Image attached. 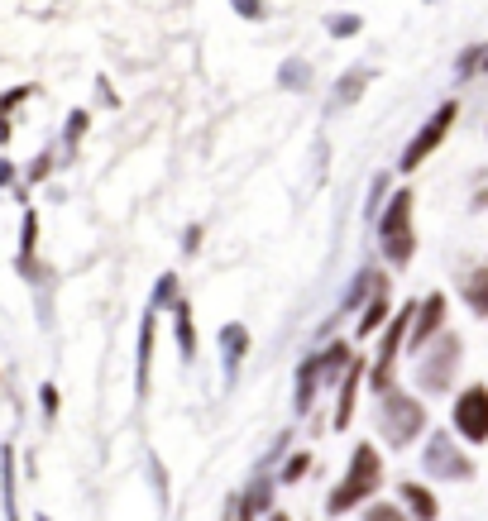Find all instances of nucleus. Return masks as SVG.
I'll list each match as a JSON object with an SVG mask.
<instances>
[{
	"label": "nucleus",
	"instance_id": "9",
	"mask_svg": "<svg viewBox=\"0 0 488 521\" xmlns=\"http://www.w3.org/2000/svg\"><path fill=\"white\" fill-rule=\"evenodd\" d=\"M402 502L412 507V517L417 521H436L441 512H436V498H431V488H422V483H402Z\"/></svg>",
	"mask_w": 488,
	"mask_h": 521
},
{
	"label": "nucleus",
	"instance_id": "3",
	"mask_svg": "<svg viewBox=\"0 0 488 521\" xmlns=\"http://www.w3.org/2000/svg\"><path fill=\"white\" fill-rule=\"evenodd\" d=\"M426 426V407L417 397H407L398 388H383V431L393 445H412Z\"/></svg>",
	"mask_w": 488,
	"mask_h": 521
},
{
	"label": "nucleus",
	"instance_id": "18",
	"mask_svg": "<svg viewBox=\"0 0 488 521\" xmlns=\"http://www.w3.org/2000/svg\"><path fill=\"white\" fill-rule=\"evenodd\" d=\"M307 469H311V455H292L288 469H283V478H288V483H297V478L307 474Z\"/></svg>",
	"mask_w": 488,
	"mask_h": 521
},
{
	"label": "nucleus",
	"instance_id": "2",
	"mask_svg": "<svg viewBox=\"0 0 488 521\" xmlns=\"http://www.w3.org/2000/svg\"><path fill=\"white\" fill-rule=\"evenodd\" d=\"M378 239H383V254L388 263H407L417 239H412V192H398L383 211V225H378Z\"/></svg>",
	"mask_w": 488,
	"mask_h": 521
},
{
	"label": "nucleus",
	"instance_id": "24",
	"mask_svg": "<svg viewBox=\"0 0 488 521\" xmlns=\"http://www.w3.org/2000/svg\"><path fill=\"white\" fill-rule=\"evenodd\" d=\"M355 29H359L355 15H350V20H331V34H355Z\"/></svg>",
	"mask_w": 488,
	"mask_h": 521
},
{
	"label": "nucleus",
	"instance_id": "23",
	"mask_svg": "<svg viewBox=\"0 0 488 521\" xmlns=\"http://www.w3.org/2000/svg\"><path fill=\"white\" fill-rule=\"evenodd\" d=\"M302 77H307V72H302V63H288V67H283V82H288V87H297Z\"/></svg>",
	"mask_w": 488,
	"mask_h": 521
},
{
	"label": "nucleus",
	"instance_id": "12",
	"mask_svg": "<svg viewBox=\"0 0 488 521\" xmlns=\"http://www.w3.org/2000/svg\"><path fill=\"white\" fill-rule=\"evenodd\" d=\"M359 378H364V369H350V378H345V388H340V407H335V426H350V416H355V388Z\"/></svg>",
	"mask_w": 488,
	"mask_h": 521
},
{
	"label": "nucleus",
	"instance_id": "14",
	"mask_svg": "<svg viewBox=\"0 0 488 521\" xmlns=\"http://www.w3.org/2000/svg\"><path fill=\"white\" fill-rule=\"evenodd\" d=\"M178 345H182L187 359L197 354V326H192V306L187 302H178Z\"/></svg>",
	"mask_w": 488,
	"mask_h": 521
},
{
	"label": "nucleus",
	"instance_id": "21",
	"mask_svg": "<svg viewBox=\"0 0 488 521\" xmlns=\"http://www.w3.org/2000/svg\"><path fill=\"white\" fill-rule=\"evenodd\" d=\"M230 5L240 10L244 20H259V15H264V0H230Z\"/></svg>",
	"mask_w": 488,
	"mask_h": 521
},
{
	"label": "nucleus",
	"instance_id": "11",
	"mask_svg": "<svg viewBox=\"0 0 488 521\" xmlns=\"http://www.w3.org/2000/svg\"><path fill=\"white\" fill-rule=\"evenodd\" d=\"M465 302L479 311V316H488V268H474L465 278Z\"/></svg>",
	"mask_w": 488,
	"mask_h": 521
},
{
	"label": "nucleus",
	"instance_id": "10",
	"mask_svg": "<svg viewBox=\"0 0 488 521\" xmlns=\"http://www.w3.org/2000/svg\"><path fill=\"white\" fill-rule=\"evenodd\" d=\"M268 498H273V483H268V474H259L254 478V488H249V498H244L240 521H254L259 512H268Z\"/></svg>",
	"mask_w": 488,
	"mask_h": 521
},
{
	"label": "nucleus",
	"instance_id": "25",
	"mask_svg": "<svg viewBox=\"0 0 488 521\" xmlns=\"http://www.w3.org/2000/svg\"><path fill=\"white\" fill-rule=\"evenodd\" d=\"M0 187H10V163H0Z\"/></svg>",
	"mask_w": 488,
	"mask_h": 521
},
{
	"label": "nucleus",
	"instance_id": "26",
	"mask_svg": "<svg viewBox=\"0 0 488 521\" xmlns=\"http://www.w3.org/2000/svg\"><path fill=\"white\" fill-rule=\"evenodd\" d=\"M474 206H488V182H484V192L474 196Z\"/></svg>",
	"mask_w": 488,
	"mask_h": 521
},
{
	"label": "nucleus",
	"instance_id": "15",
	"mask_svg": "<svg viewBox=\"0 0 488 521\" xmlns=\"http://www.w3.org/2000/svg\"><path fill=\"white\" fill-rule=\"evenodd\" d=\"M244 340H249V335H244V326H225V330H221V345H225V369H230V373H235V364H240Z\"/></svg>",
	"mask_w": 488,
	"mask_h": 521
},
{
	"label": "nucleus",
	"instance_id": "6",
	"mask_svg": "<svg viewBox=\"0 0 488 521\" xmlns=\"http://www.w3.org/2000/svg\"><path fill=\"white\" fill-rule=\"evenodd\" d=\"M455 364H460V340L455 335H441V345L431 349L422 359V369H417V378H422L426 392H445L450 388V373H455Z\"/></svg>",
	"mask_w": 488,
	"mask_h": 521
},
{
	"label": "nucleus",
	"instance_id": "7",
	"mask_svg": "<svg viewBox=\"0 0 488 521\" xmlns=\"http://www.w3.org/2000/svg\"><path fill=\"white\" fill-rule=\"evenodd\" d=\"M426 469L441 474V478H469L474 474V464L450 445V435H431V445H426Z\"/></svg>",
	"mask_w": 488,
	"mask_h": 521
},
{
	"label": "nucleus",
	"instance_id": "16",
	"mask_svg": "<svg viewBox=\"0 0 488 521\" xmlns=\"http://www.w3.org/2000/svg\"><path fill=\"white\" fill-rule=\"evenodd\" d=\"M149 340H154V316H149V326L139 335V392H149Z\"/></svg>",
	"mask_w": 488,
	"mask_h": 521
},
{
	"label": "nucleus",
	"instance_id": "1",
	"mask_svg": "<svg viewBox=\"0 0 488 521\" xmlns=\"http://www.w3.org/2000/svg\"><path fill=\"white\" fill-rule=\"evenodd\" d=\"M378 483H383V459H378L374 445H359L355 459H350V474H345V483H340L331 498H326V512H331V517H345V512L359 507L369 493H378Z\"/></svg>",
	"mask_w": 488,
	"mask_h": 521
},
{
	"label": "nucleus",
	"instance_id": "4",
	"mask_svg": "<svg viewBox=\"0 0 488 521\" xmlns=\"http://www.w3.org/2000/svg\"><path fill=\"white\" fill-rule=\"evenodd\" d=\"M455 110H460L455 101H445V106L426 120L422 134H417V139L407 144V153H402V173H417V168H422V158H431V153L441 149V139L450 134V125H455Z\"/></svg>",
	"mask_w": 488,
	"mask_h": 521
},
{
	"label": "nucleus",
	"instance_id": "20",
	"mask_svg": "<svg viewBox=\"0 0 488 521\" xmlns=\"http://www.w3.org/2000/svg\"><path fill=\"white\" fill-rule=\"evenodd\" d=\"M82 130H87V115H82V110H72V115H67V139L77 144V139H82Z\"/></svg>",
	"mask_w": 488,
	"mask_h": 521
},
{
	"label": "nucleus",
	"instance_id": "22",
	"mask_svg": "<svg viewBox=\"0 0 488 521\" xmlns=\"http://www.w3.org/2000/svg\"><path fill=\"white\" fill-rule=\"evenodd\" d=\"M364 77H369V72H355L350 82H340V96H345V101H355V96H359V87H364Z\"/></svg>",
	"mask_w": 488,
	"mask_h": 521
},
{
	"label": "nucleus",
	"instance_id": "8",
	"mask_svg": "<svg viewBox=\"0 0 488 521\" xmlns=\"http://www.w3.org/2000/svg\"><path fill=\"white\" fill-rule=\"evenodd\" d=\"M417 326H412V345L422 349V340H431L436 330H441V321H445V297L436 292V297H426V306H417V316H412Z\"/></svg>",
	"mask_w": 488,
	"mask_h": 521
},
{
	"label": "nucleus",
	"instance_id": "19",
	"mask_svg": "<svg viewBox=\"0 0 488 521\" xmlns=\"http://www.w3.org/2000/svg\"><path fill=\"white\" fill-rule=\"evenodd\" d=\"M163 302H178V278H163V283H158L154 306H163Z\"/></svg>",
	"mask_w": 488,
	"mask_h": 521
},
{
	"label": "nucleus",
	"instance_id": "17",
	"mask_svg": "<svg viewBox=\"0 0 488 521\" xmlns=\"http://www.w3.org/2000/svg\"><path fill=\"white\" fill-rule=\"evenodd\" d=\"M364 521H407V512H398V507H388V502H374V507L364 512Z\"/></svg>",
	"mask_w": 488,
	"mask_h": 521
},
{
	"label": "nucleus",
	"instance_id": "5",
	"mask_svg": "<svg viewBox=\"0 0 488 521\" xmlns=\"http://www.w3.org/2000/svg\"><path fill=\"white\" fill-rule=\"evenodd\" d=\"M455 431L465 435L469 445H484L488 440V388L474 383L455 397Z\"/></svg>",
	"mask_w": 488,
	"mask_h": 521
},
{
	"label": "nucleus",
	"instance_id": "27",
	"mask_svg": "<svg viewBox=\"0 0 488 521\" xmlns=\"http://www.w3.org/2000/svg\"><path fill=\"white\" fill-rule=\"evenodd\" d=\"M268 521H288V517H283V512H273V517H268Z\"/></svg>",
	"mask_w": 488,
	"mask_h": 521
},
{
	"label": "nucleus",
	"instance_id": "13",
	"mask_svg": "<svg viewBox=\"0 0 488 521\" xmlns=\"http://www.w3.org/2000/svg\"><path fill=\"white\" fill-rule=\"evenodd\" d=\"M383 316H388V283L374 292V302H369V311H364V321H359V335H374L378 326H383Z\"/></svg>",
	"mask_w": 488,
	"mask_h": 521
}]
</instances>
